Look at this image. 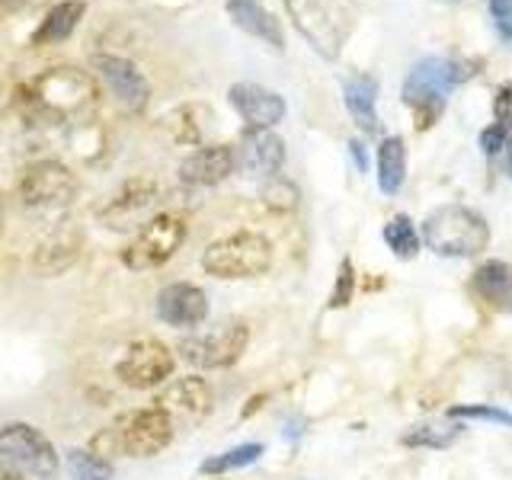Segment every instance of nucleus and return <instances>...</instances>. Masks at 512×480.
I'll list each match as a JSON object with an SVG mask.
<instances>
[{"label": "nucleus", "instance_id": "obj_39", "mask_svg": "<svg viewBox=\"0 0 512 480\" xmlns=\"http://www.w3.org/2000/svg\"><path fill=\"white\" fill-rule=\"evenodd\" d=\"M439 4H458V0H439Z\"/></svg>", "mask_w": 512, "mask_h": 480}, {"label": "nucleus", "instance_id": "obj_37", "mask_svg": "<svg viewBox=\"0 0 512 480\" xmlns=\"http://www.w3.org/2000/svg\"><path fill=\"white\" fill-rule=\"evenodd\" d=\"M503 170H506V176L512 180V132H509V141H506V148H503Z\"/></svg>", "mask_w": 512, "mask_h": 480}, {"label": "nucleus", "instance_id": "obj_19", "mask_svg": "<svg viewBox=\"0 0 512 480\" xmlns=\"http://www.w3.org/2000/svg\"><path fill=\"white\" fill-rule=\"evenodd\" d=\"M224 10H228L231 23L247 32V36L260 39L269 45L272 52H285V32L282 23L276 20V13H269L260 0H224Z\"/></svg>", "mask_w": 512, "mask_h": 480}, {"label": "nucleus", "instance_id": "obj_3", "mask_svg": "<svg viewBox=\"0 0 512 480\" xmlns=\"http://www.w3.org/2000/svg\"><path fill=\"white\" fill-rule=\"evenodd\" d=\"M423 247L445 260H471L490 247L487 218L468 205H439L420 224Z\"/></svg>", "mask_w": 512, "mask_h": 480}, {"label": "nucleus", "instance_id": "obj_16", "mask_svg": "<svg viewBox=\"0 0 512 480\" xmlns=\"http://www.w3.org/2000/svg\"><path fill=\"white\" fill-rule=\"evenodd\" d=\"M157 317L164 320L167 327H176V330L199 327L208 317V295L192 282H173L167 288H160Z\"/></svg>", "mask_w": 512, "mask_h": 480}, {"label": "nucleus", "instance_id": "obj_12", "mask_svg": "<svg viewBox=\"0 0 512 480\" xmlns=\"http://www.w3.org/2000/svg\"><path fill=\"white\" fill-rule=\"evenodd\" d=\"M90 71L106 84V90L116 96V103L125 112H144L151 103V84L141 74V68L132 58L122 55H93Z\"/></svg>", "mask_w": 512, "mask_h": 480}, {"label": "nucleus", "instance_id": "obj_18", "mask_svg": "<svg viewBox=\"0 0 512 480\" xmlns=\"http://www.w3.org/2000/svg\"><path fill=\"white\" fill-rule=\"evenodd\" d=\"M237 148L234 144H202V148L192 151L183 164H180V180L186 186H218L237 170Z\"/></svg>", "mask_w": 512, "mask_h": 480}, {"label": "nucleus", "instance_id": "obj_8", "mask_svg": "<svg viewBox=\"0 0 512 480\" xmlns=\"http://www.w3.org/2000/svg\"><path fill=\"white\" fill-rule=\"evenodd\" d=\"M77 196V176L61 160H36L20 180V202L26 212L58 218Z\"/></svg>", "mask_w": 512, "mask_h": 480}, {"label": "nucleus", "instance_id": "obj_23", "mask_svg": "<svg viewBox=\"0 0 512 480\" xmlns=\"http://www.w3.org/2000/svg\"><path fill=\"white\" fill-rule=\"evenodd\" d=\"M77 253H80V234L68 228V224H61V228L36 250L32 266H36L39 276H61L64 269L74 266Z\"/></svg>", "mask_w": 512, "mask_h": 480}, {"label": "nucleus", "instance_id": "obj_24", "mask_svg": "<svg viewBox=\"0 0 512 480\" xmlns=\"http://www.w3.org/2000/svg\"><path fill=\"white\" fill-rule=\"evenodd\" d=\"M87 4L84 0H61L52 10L42 16L39 29L32 32V45H58L64 39H71V32L77 29V23L84 20Z\"/></svg>", "mask_w": 512, "mask_h": 480}, {"label": "nucleus", "instance_id": "obj_38", "mask_svg": "<svg viewBox=\"0 0 512 480\" xmlns=\"http://www.w3.org/2000/svg\"><path fill=\"white\" fill-rule=\"evenodd\" d=\"M26 4V0H0V16H10Z\"/></svg>", "mask_w": 512, "mask_h": 480}, {"label": "nucleus", "instance_id": "obj_9", "mask_svg": "<svg viewBox=\"0 0 512 480\" xmlns=\"http://www.w3.org/2000/svg\"><path fill=\"white\" fill-rule=\"evenodd\" d=\"M186 240V221L173 212H157L144 228L135 234V240L122 250V263L135 272L144 269H157L170 263L176 250L183 247Z\"/></svg>", "mask_w": 512, "mask_h": 480}, {"label": "nucleus", "instance_id": "obj_27", "mask_svg": "<svg viewBox=\"0 0 512 480\" xmlns=\"http://www.w3.org/2000/svg\"><path fill=\"white\" fill-rule=\"evenodd\" d=\"M263 455V445L260 442H244V445H237V448H228V452H221V455H212V458H205L202 461V474H228V471H240V468H250V464H256Z\"/></svg>", "mask_w": 512, "mask_h": 480}, {"label": "nucleus", "instance_id": "obj_17", "mask_svg": "<svg viewBox=\"0 0 512 480\" xmlns=\"http://www.w3.org/2000/svg\"><path fill=\"white\" fill-rule=\"evenodd\" d=\"M237 164L256 180L279 176L285 167V141L272 128H244L237 148Z\"/></svg>", "mask_w": 512, "mask_h": 480}, {"label": "nucleus", "instance_id": "obj_40", "mask_svg": "<svg viewBox=\"0 0 512 480\" xmlns=\"http://www.w3.org/2000/svg\"><path fill=\"white\" fill-rule=\"evenodd\" d=\"M0 480H16V477H4V474H0Z\"/></svg>", "mask_w": 512, "mask_h": 480}, {"label": "nucleus", "instance_id": "obj_11", "mask_svg": "<svg viewBox=\"0 0 512 480\" xmlns=\"http://www.w3.org/2000/svg\"><path fill=\"white\" fill-rule=\"evenodd\" d=\"M173 368H176V359L164 343L138 340L128 346L122 352V359L116 362V378L135 391H151V388H160V384L170 381Z\"/></svg>", "mask_w": 512, "mask_h": 480}, {"label": "nucleus", "instance_id": "obj_41", "mask_svg": "<svg viewBox=\"0 0 512 480\" xmlns=\"http://www.w3.org/2000/svg\"><path fill=\"white\" fill-rule=\"evenodd\" d=\"M0 208H4V199H0Z\"/></svg>", "mask_w": 512, "mask_h": 480}, {"label": "nucleus", "instance_id": "obj_25", "mask_svg": "<svg viewBox=\"0 0 512 480\" xmlns=\"http://www.w3.org/2000/svg\"><path fill=\"white\" fill-rule=\"evenodd\" d=\"M464 426L458 420H429V423H416L410 426L404 436H400V445L404 448H432V452H445L461 439Z\"/></svg>", "mask_w": 512, "mask_h": 480}, {"label": "nucleus", "instance_id": "obj_26", "mask_svg": "<svg viewBox=\"0 0 512 480\" xmlns=\"http://www.w3.org/2000/svg\"><path fill=\"white\" fill-rule=\"evenodd\" d=\"M381 237H384V244H388V250L397 256V260H416V253L423 250L420 228H416L410 215H394L388 224H384Z\"/></svg>", "mask_w": 512, "mask_h": 480}, {"label": "nucleus", "instance_id": "obj_10", "mask_svg": "<svg viewBox=\"0 0 512 480\" xmlns=\"http://www.w3.org/2000/svg\"><path fill=\"white\" fill-rule=\"evenodd\" d=\"M250 346V327L244 320H224L215 330L186 336L180 352L189 365L196 368H231Z\"/></svg>", "mask_w": 512, "mask_h": 480}, {"label": "nucleus", "instance_id": "obj_15", "mask_svg": "<svg viewBox=\"0 0 512 480\" xmlns=\"http://www.w3.org/2000/svg\"><path fill=\"white\" fill-rule=\"evenodd\" d=\"M228 103L240 119L247 122V128H276L285 119V100L263 84H250V80H240L231 84L228 90Z\"/></svg>", "mask_w": 512, "mask_h": 480}, {"label": "nucleus", "instance_id": "obj_32", "mask_svg": "<svg viewBox=\"0 0 512 480\" xmlns=\"http://www.w3.org/2000/svg\"><path fill=\"white\" fill-rule=\"evenodd\" d=\"M196 106H183V109H176L173 116L167 119V125L173 128V138L176 141H183V144H199L202 138V128L192 122V116H196Z\"/></svg>", "mask_w": 512, "mask_h": 480}, {"label": "nucleus", "instance_id": "obj_7", "mask_svg": "<svg viewBox=\"0 0 512 480\" xmlns=\"http://www.w3.org/2000/svg\"><path fill=\"white\" fill-rule=\"evenodd\" d=\"M0 474L16 480H52L58 474V452L36 426L10 423L0 429Z\"/></svg>", "mask_w": 512, "mask_h": 480}, {"label": "nucleus", "instance_id": "obj_21", "mask_svg": "<svg viewBox=\"0 0 512 480\" xmlns=\"http://www.w3.org/2000/svg\"><path fill=\"white\" fill-rule=\"evenodd\" d=\"M343 103L349 109L352 122H356L365 135L381 132V119H378V80L372 74H349L343 80Z\"/></svg>", "mask_w": 512, "mask_h": 480}, {"label": "nucleus", "instance_id": "obj_30", "mask_svg": "<svg viewBox=\"0 0 512 480\" xmlns=\"http://www.w3.org/2000/svg\"><path fill=\"white\" fill-rule=\"evenodd\" d=\"M448 420H458V423H490V426H506L512 429V413L503 410V407H496V404H455V407H448Z\"/></svg>", "mask_w": 512, "mask_h": 480}, {"label": "nucleus", "instance_id": "obj_31", "mask_svg": "<svg viewBox=\"0 0 512 480\" xmlns=\"http://www.w3.org/2000/svg\"><path fill=\"white\" fill-rule=\"evenodd\" d=\"M352 295H356V266H352L349 256H343V260H340V269H336L333 292H330V308H333V311L346 308V304L352 301Z\"/></svg>", "mask_w": 512, "mask_h": 480}, {"label": "nucleus", "instance_id": "obj_29", "mask_svg": "<svg viewBox=\"0 0 512 480\" xmlns=\"http://www.w3.org/2000/svg\"><path fill=\"white\" fill-rule=\"evenodd\" d=\"M260 199L266 208H272V212H295L298 208V199L301 192L292 180H285V176H269V180H263L260 186Z\"/></svg>", "mask_w": 512, "mask_h": 480}, {"label": "nucleus", "instance_id": "obj_5", "mask_svg": "<svg viewBox=\"0 0 512 480\" xmlns=\"http://www.w3.org/2000/svg\"><path fill=\"white\" fill-rule=\"evenodd\" d=\"M90 100H93L90 77L74 68L45 71L23 93V106L29 109V119L39 122H64L68 116L84 112Z\"/></svg>", "mask_w": 512, "mask_h": 480}, {"label": "nucleus", "instance_id": "obj_2", "mask_svg": "<svg viewBox=\"0 0 512 480\" xmlns=\"http://www.w3.org/2000/svg\"><path fill=\"white\" fill-rule=\"evenodd\" d=\"M282 4L298 36L324 61H336L343 55L346 42L356 36L362 20L359 0H282Z\"/></svg>", "mask_w": 512, "mask_h": 480}, {"label": "nucleus", "instance_id": "obj_20", "mask_svg": "<svg viewBox=\"0 0 512 480\" xmlns=\"http://www.w3.org/2000/svg\"><path fill=\"white\" fill-rule=\"evenodd\" d=\"M471 292L493 314H512V263L484 260L471 276Z\"/></svg>", "mask_w": 512, "mask_h": 480}, {"label": "nucleus", "instance_id": "obj_28", "mask_svg": "<svg viewBox=\"0 0 512 480\" xmlns=\"http://www.w3.org/2000/svg\"><path fill=\"white\" fill-rule=\"evenodd\" d=\"M68 471L74 480H112L109 458L96 455L93 448H71L68 452Z\"/></svg>", "mask_w": 512, "mask_h": 480}, {"label": "nucleus", "instance_id": "obj_35", "mask_svg": "<svg viewBox=\"0 0 512 480\" xmlns=\"http://www.w3.org/2000/svg\"><path fill=\"white\" fill-rule=\"evenodd\" d=\"M493 122H512V84L506 80V84L496 87V100H493Z\"/></svg>", "mask_w": 512, "mask_h": 480}, {"label": "nucleus", "instance_id": "obj_14", "mask_svg": "<svg viewBox=\"0 0 512 480\" xmlns=\"http://www.w3.org/2000/svg\"><path fill=\"white\" fill-rule=\"evenodd\" d=\"M212 388H208L205 378H196V375H186V378H176L170 381L160 397L154 400V407L164 410L173 426H196L202 423L208 413H212Z\"/></svg>", "mask_w": 512, "mask_h": 480}, {"label": "nucleus", "instance_id": "obj_34", "mask_svg": "<svg viewBox=\"0 0 512 480\" xmlns=\"http://www.w3.org/2000/svg\"><path fill=\"white\" fill-rule=\"evenodd\" d=\"M487 7L496 23V32L512 42V0H487Z\"/></svg>", "mask_w": 512, "mask_h": 480}, {"label": "nucleus", "instance_id": "obj_22", "mask_svg": "<svg viewBox=\"0 0 512 480\" xmlns=\"http://www.w3.org/2000/svg\"><path fill=\"white\" fill-rule=\"evenodd\" d=\"M375 180L384 196H397L407 183V141L400 135H384L375 151Z\"/></svg>", "mask_w": 512, "mask_h": 480}, {"label": "nucleus", "instance_id": "obj_33", "mask_svg": "<svg viewBox=\"0 0 512 480\" xmlns=\"http://www.w3.org/2000/svg\"><path fill=\"white\" fill-rule=\"evenodd\" d=\"M509 132H512V122L506 125V122H493V125H487L484 132H480V138H477V144H480V151H484V157H490V160H496L503 154V148H506V141H509Z\"/></svg>", "mask_w": 512, "mask_h": 480}, {"label": "nucleus", "instance_id": "obj_36", "mask_svg": "<svg viewBox=\"0 0 512 480\" xmlns=\"http://www.w3.org/2000/svg\"><path fill=\"white\" fill-rule=\"evenodd\" d=\"M346 148H349L352 160H356V170H359V173H365V170H368V154H365V144H362L359 138H349Z\"/></svg>", "mask_w": 512, "mask_h": 480}, {"label": "nucleus", "instance_id": "obj_13", "mask_svg": "<svg viewBox=\"0 0 512 480\" xmlns=\"http://www.w3.org/2000/svg\"><path fill=\"white\" fill-rule=\"evenodd\" d=\"M154 208H157V186L151 180H128L100 208V221L112 231H132V228H144L154 218Z\"/></svg>", "mask_w": 512, "mask_h": 480}, {"label": "nucleus", "instance_id": "obj_1", "mask_svg": "<svg viewBox=\"0 0 512 480\" xmlns=\"http://www.w3.org/2000/svg\"><path fill=\"white\" fill-rule=\"evenodd\" d=\"M480 74V61L474 58H448V55H429L420 58L404 77V90H400V100H404L413 112V125L416 132H429L436 119L442 116L445 100L458 90L461 84H468L471 77Z\"/></svg>", "mask_w": 512, "mask_h": 480}, {"label": "nucleus", "instance_id": "obj_4", "mask_svg": "<svg viewBox=\"0 0 512 480\" xmlns=\"http://www.w3.org/2000/svg\"><path fill=\"white\" fill-rule=\"evenodd\" d=\"M173 420L160 407H141L122 413L116 423L106 426L93 439L96 455H128V458H151L173 442Z\"/></svg>", "mask_w": 512, "mask_h": 480}, {"label": "nucleus", "instance_id": "obj_6", "mask_svg": "<svg viewBox=\"0 0 512 480\" xmlns=\"http://www.w3.org/2000/svg\"><path fill=\"white\" fill-rule=\"evenodd\" d=\"M272 266V244L256 231H237L218 237L202 253V269L208 276L234 282V279H256Z\"/></svg>", "mask_w": 512, "mask_h": 480}]
</instances>
